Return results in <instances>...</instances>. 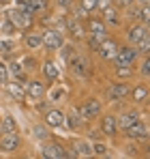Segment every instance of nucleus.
<instances>
[{"label": "nucleus", "instance_id": "1", "mask_svg": "<svg viewBox=\"0 0 150 159\" xmlns=\"http://www.w3.org/2000/svg\"><path fill=\"white\" fill-rule=\"evenodd\" d=\"M30 20H32V13H28L26 9H11L9 11V22L17 28L30 26Z\"/></svg>", "mask_w": 150, "mask_h": 159}, {"label": "nucleus", "instance_id": "2", "mask_svg": "<svg viewBox=\"0 0 150 159\" xmlns=\"http://www.w3.org/2000/svg\"><path fill=\"white\" fill-rule=\"evenodd\" d=\"M135 56H137V50L135 48H122V50H118V54H116V65L118 67H122V65H133V60H135Z\"/></svg>", "mask_w": 150, "mask_h": 159}, {"label": "nucleus", "instance_id": "3", "mask_svg": "<svg viewBox=\"0 0 150 159\" xmlns=\"http://www.w3.org/2000/svg\"><path fill=\"white\" fill-rule=\"evenodd\" d=\"M43 45L50 50H60L62 48V34L58 30H47L43 34Z\"/></svg>", "mask_w": 150, "mask_h": 159}, {"label": "nucleus", "instance_id": "4", "mask_svg": "<svg viewBox=\"0 0 150 159\" xmlns=\"http://www.w3.org/2000/svg\"><path fill=\"white\" fill-rule=\"evenodd\" d=\"M17 144H20L17 131H9V133H4V135L0 138V148H2L4 153H11V151H15V148H17Z\"/></svg>", "mask_w": 150, "mask_h": 159}, {"label": "nucleus", "instance_id": "5", "mask_svg": "<svg viewBox=\"0 0 150 159\" xmlns=\"http://www.w3.org/2000/svg\"><path fill=\"white\" fill-rule=\"evenodd\" d=\"M101 114V101L99 99H90L88 103H84V107L79 110V116L82 118H95Z\"/></svg>", "mask_w": 150, "mask_h": 159}, {"label": "nucleus", "instance_id": "6", "mask_svg": "<svg viewBox=\"0 0 150 159\" xmlns=\"http://www.w3.org/2000/svg\"><path fill=\"white\" fill-rule=\"evenodd\" d=\"M43 157H51V159H64L69 157V153L60 146V144H47L45 148H43V153H41Z\"/></svg>", "mask_w": 150, "mask_h": 159}, {"label": "nucleus", "instance_id": "7", "mask_svg": "<svg viewBox=\"0 0 150 159\" xmlns=\"http://www.w3.org/2000/svg\"><path fill=\"white\" fill-rule=\"evenodd\" d=\"M97 52H99L103 58H107V60H114L116 54H118V48H116V43H112V41H101Z\"/></svg>", "mask_w": 150, "mask_h": 159}, {"label": "nucleus", "instance_id": "8", "mask_svg": "<svg viewBox=\"0 0 150 159\" xmlns=\"http://www.w3.org/2000/svg\"><path fill=\"white\" fill-rule=\"evenodd\" d=\"M125 131H126L129 138H146V135H148V127H146V125H142V123L137 120V123H133L131 127H126Z\"/></svg>", "mask_w": 150, "mask_h": 159}, {"label": "nucleus", "instance_id": "9", "mask_svg": "<svg viewBox=\"0 0 150 159\" xmlns=\"http://www.w3.org/2000/svg\"><path fill=\"white\" fill-rule=\"evenodd\" d=\"M73 151H75V157H90L92 155V144L86 142V140H79V142H75Z\"/></svg>", "mask_w": 150, "mask_h": 159}, {"label": "nucleus", "instance_id": "10", "mask_svg": "<svg viewBox=\"0 0 150 159\" xmlns=\"http://www.w3.org/2000/svg\"><path fill=\"white\" fill-rule=\"evenodd\" d=\"M131 90H129V86L126 84H114L112 88H109V99H125L126 95H129Z\"/></svg>", "mask_w": 150, "mask_h": 159}, {"label": "nucleus", "instance_id": "11", "mask_svg": "<svg viewBox=\"0 0 150 159\" xmlns=\"http://www.w3.org/2000/svg\"><path fill=\"white\" fill-rule=\"evenodd\" d=\"M69 65H71L73 73H75V75H79V78H84V75L88 73V62H86L84 58H73Z\"/></svg>", "mask_w": 150, "mask_h": 159}, {"label": "nucleus", "instance_id": "12", "mask_svg": "<svg viewBox=\"0 0 150 159\" xmlns=\"http://www.w3.org/2000/svg\"><path fill=\"white\" fill-rule=\"evenodd\" d=\"M26 93L32 97V99H39V97H43V93H45V88H43V84L41 82H28V86H26Z\"/></svg>", "mask_w": 150, "mask_h": 159}, {"label": "nucleus", "instance_id": "13", "mask_svg": "<svg viewBox=\"0 0 150 159\" xmlns=\"http://www.w3.org/2000/svg\"><path fill=\"white\" fill-rule=\"evenodd\" d=\"M45 9H47V0H26L28 13H43Z\"/></svg>", "mask_w": 150, "mask_h": 159}, {"label": "nucleus", "instance_id": "14", "mask_svg": "<svg viewBox=\"0 0 150 159\" xmlns=\"http://www.w3.org/2000/svg\"><path fill=\"white\" fill-rule=\"evenodd\" d=\"M45 123H47L50 127H60V125L64 123L62 112H58V110H50V112L45 114Z\"/></svg>", "mask_w": 150, "mask_h": 159}, {"label": "nucleus", "instance_id": "15", "mask_svg": "<svg viewBox=\"0 0 150 159\" xmlns=\"http://www.w3.org/2000/svg\"><path fill=\"white\" fill-rule=\"evenodd\" d=\"M146 34H148V32H146V26H133L129 30V41H131V43H139Z\"/></svg>", "mask_w": 150, "mask_h": 159}, {"label": "nucleus", "instance_id": "16", "mask_svg": "<svg viewBox=\"0 0 150 159\" xmlns=\"http://www.w3.org/2000/svg\"><path fill=\"white\" fill-rule=\"evenodd\" d=\"M139 120V114L137 112H126L125 116H120V120H118V125L122 127V129H126V127H131L133 123H137Z\"/></svg>", "mask_w": 150, "mask_h": 159}, {"label": "nucleus", "instance_id": "17", "mask_svg": "<svg viewBox=\"0 0 150 159\" xmlns=\"http://www.w3.org/2000/svg\"><path fill=\"white\" fill-rule=\"evenodd\" d=\"M90 32H92V37H99L101 41H105V26L97 22V20H92L90 22Z\"/></svg>", "mask_w": 150, "mask_h": 159}, {"label": "nucleus", "instance_id": "18", "mask_svg": "<svg viewBox=\"0 0 150 159\" xmlns=\"http://www.w3.org/2000/svg\"><path fill=\"white\" fill-rule=\"evenodd\" d=\"M24 43H26V48H30V50L41 48V45H43V37H39V34H26Z\"/></svg>", "mask_w": 150, "mask_h": 159}, {"label": "nucleus", "instance_id": "19", "mask_svg": "<svg viewBox=\"0 0 150 159\" xmlns=\"http://www.w3.org/2000/svg\"><path fill=\"white\" fill-rule=\"evenodd\" d=\"M103 133H107V135L116 133V118L114 116H105L103 118Z\"/></svg>", "mask_w": 150, "mask_h": 159}, {"label": "nucleus", "instance_id": "20", "mask_svg": "<svg viewBox=\"0 0 150 159\" xmlns=\"http://www.w3.org/2000/svg\"><path fill=\"white\" fill-rule=\"evenodd\" d=\"M2 131L4 133L17 131V125H15V118H13V116H4V118H2Z\"/></svg>", "mask_w": 150, "mask_h": 159}, {"label": "nucleus", "instance_id": "21", "mask_svg": "<svg viewBox=\"0 0 150 159\" xmlns=\"http://www.w3.org/2000/svg\"><path fill=\"white\" fill-rule=\"evenodd\" d=\"M43 73H45V78H47V80H56V78H58V69H56L54 62H45Z\"/></svg>", "mask_w": 150, "mask_h": 159}, {"label": "nucleus", "instance_id": "22", "mask_svg": "<svg viewBox=\"0 0 150 159\" xmlns=\"http://www.w3.org/2000/svg\"><path fill=\"white\" fill-rule=\"evenodd\" d=\"M9 73L15 75V78L24 80V67H22V62H11V65H9Z\"/></svg>", "mask_w": 150, "mask_h": 159}, {"label": "nucleus", "instance_id": "23", "mask_svg": "<svg viewBox=\"0 0 150 159\" xmlns=\"http://www.w3.org/2000/svg\"><path fill=\"white\" fill-rule=\"evenodd\" d=\"M7 88H9V93H11L15 99H24L26 97V90L22 88V86H17V84H9Z\"/></svg>", "mask_w": 150, "mask_h": 159}, {"label": "nucleus", "instance_id": "24", "mask_svg": "<svg viewBox=\"0 0 150 159\" xmlns=\"http://www.w3.org/2000/svg\"><path fill=\"white\" fill-rule=\"evenodd\" d=\"M105 20H107L112 26H118V15H116V11H114L112 7H105Z\"/></svg>", "mask_w": 150, "mask_h": 159}, {"label": "nucleus", "instance_id": "25", "mask_svg": "<svg viewBox=\"0 0 150 159\" xmlns=\"http://www.w3.org/2000/svg\"><path fill=\"white\" fill-rule=\"evenodd\" d=\"M133 97H135V101H146V97H148V90H146L144 86H137V88L133 90Z\"/></svg>", "mask_w": 150, "mask_h": 159}, {"label": "nucleus", "instance_id": "26", "mask_svg": "<svg viewBox=\"0 0 150 159\" xmlns=\"http://www.w3.org/2000/svg\"><path fill=\"white\" fill-rule=\"evenodd\" d=\"M32 133H34V138H39V140H45V138H50V133L45 127H41V125H34L32 127Z\"/></svg>", "mask_w": 150, "mask_h": 159}, {"label": "nucleus", "instance_id": "27", "mask_svg": "<svg viewBox=\"0 0 150 159\" xmlns=\"http://www.w3.org/2000/svg\"><path fill=\"white\" fill-rule=\"evenodd\" d=\"M13 48H15V41H11V39H2V41H0V52L2 54L11 52Z\"/></svg>", "mask_w": 150, "mask_h": 159}, {"label": "nucleus", "instance_id": "28", "mask_svg": "<svg viewBox=\"0 0 150 159\" xmlns=\"http://www.w3.org/2000/svg\"><path fill=\"white\" fill-rule=\"evenodd\" d=\"M67 123H69V127H73V129H77L79 127V123H82V116H77V114H69L67 116Z\"/></svg>", "mask_w": 150, "mask_h": 159}, {"label": "nucleus", "instance_id": "29", "mask_svg": "<svg viewBox=\"0 0 150 159\" xmlns=\"http://www.w3.org/2000/svg\"><path fill=\"white\" fill-rule=\"evenodd\" d=\"M73 58H75V52H73V48H71V45L62 48V60H64V62H71Z\"/></svg>", "mask_w": 150, "mask_h": 159}, {"label": "nucleus", "instance_id": "30", "mask_svg": "<svg viewBox=\"0 0 150 159\" xmlns=\"http://www.w3.org/2000/svg\"><path fill=\"white\" fill-rule=\"evenodd\" d=\"M69 28H71V34H73L75 39H82V37H84V32H82V26H79V24L71 22V24H69Z\"/></svg>", "mask_w": 150, "mask_h": 159}, {"label": "nucleus", "instance_id": "31", "mask_svg": "<svg viewBox=\"0 0 150 159\" xmlns=\"http://www.w3.org/2000/svg\"><path fill=\"white\" fill-rule=\"evenodd\" d=\"M50 97H51V101H60V99L64 97V88H54Z\"/></svg>", "mask_w": 150, "mask_h": 159}, {"label": "nucleus", "instance_id": "32", "mask_svg": "<svg viewBox=\"0 0 150 159\" xmlns=\"http://www.w3.org/2000/svg\"><path fill=\"white\" fill-rule=\"evenodd\" d=\"M105 153H107V146H105V144H95V146H92V155H105Z\"/></svg>", "mask_w": 150, "mask_h": 159}, {"label": "nucleus", "instance_id": "33", "mask_svg": "<svg viewBox=\"0 0 150 159\" xmlns=\"http://www.w3.org/2000/svg\"><path fill=\"white\" fill-rule=\"evenodd\" d=\"M7 78H9V71H7L4 62H0V84H7Z\"/></svg>", "mask_w": 150, "mask_h": 159}, {"label": "nucleus", "instance_id": "34", "mask_svg": "<svg viewBox=\"0 0 150 159\" xmlns=\"http://www.w3.org/2000/svg\"><path fill=\"white\" fill-rule=\"evenodd\" d=\"M95 7H97V0H84V2H82V9H84V11H92Z\"/></svg>", "mask_w": 150, "mask_h": 159}, {"label": "nucleus", "instance_id": "35", "mask_svg": "<svg viewBox=\"0 0 150 159\" xmlns=\"http://www.w3.org/2000/svg\"><path fill=\"white\" fill-rule=\"evenodd\" d=\"M139 17H142V22H144V24H148V20H150V11H148V7H144V9L139 11Z\"/></svg>", "mask_w": 150, "mask_h": 159}, {"label": "nucleus", "instance_id": "36", "mask_svg": "<svg viewBox=\"0 0 150 159\" xmlns=\"http://www.w3.org/2000/svg\"><path fill=\"white\" fill-rule=\"evenodd\" d=\"M139 48H142V52H150V41H148V34L139 41Z\"/></svg>", "mask_w": 150, "mask_h": 159}, {"label": "nucleus", "instance_id": "37", "mask_svg": "<svg viewBox=\"0 0 150 159\" xmlns=\"http://www.w3.org/2000/svg\"><path fill=\"white\" fill-rule=\"evenodd\" d=\"M118 75H122V78L131 75V67H129V65H122V67H118Z\"/></svg>", "mask_w": 150, "mask_h": 159}, {"label": "nucleus", "instance_id": "38", "mask_svg": "<svg viewBox=\"0 0 150 159\" xmlns=\"http://www.w3.org/2000/svg\"><path fill=\"white\" fill-rule=\"evenodd\" d=\"M99 45H101L99 37H90V48H92V50H99Z\"/></svg>", "mask_w": 150, "mask_h": 159}, {"label": "nucleus", "instance_id": "39", "mask_svg": "<svg viewBox=\"0 0 150 159\" xmlns=\"http://www.w3.org/2000/svg\"><path fill=\"white\" fill-rule=\"evenodd\" d=\"M142 73H144V75H148V73H150V60H144V65H142Z\"/></svg>", "mask_w": 150, "mask_h": 159}, {"label": "nucleus", "instance_id": "40", "mask_svg": "<svg viewBox=\"0 0 150 159\" xmlns=\"http://www.w3.org/2000/svg\"><path fill=\"white\" fill-rule=\"evenodd\" d=\"M24 67L26 69H30V67L34 69V60H32V58H24Z\"/></svg>", "mask_w": 150, "mask_h": 159}, {"label": "nucleus", "instance_id": "41", "mask_svg": "<svg viewBox=\"0 0 150 159\" xmlns=\"http://www.w3.org/2000/svg\"><path fill=\"white\" fill-rule=\"evenodd\" d=\"M58 2H60V7H71L73 0H58Z\"/></svg>", "mask_w": 150, "mask_h": 159}, {"label": "nucleus", "instance_id": "42", "mask_svg": "<svg viewBox=\"0 0 150 159\" xmlns=\"http://www.w3.org/2000/svg\"><path fill=\"white\" fill-rule=\"evenodd\" d=\"M122 2H133V0H122Z\"/></svg>", "mask_w": 150, "mask_h": 159}, {"label": "nucleus", "instance_id": "43", "mask_svg": "<svg viewBox=\"0 0 150 159\" xmlns=\"http://www.w3.org/2000/svg\"><path fill=\"white\" fill-rule=\"evenodd\" d=\"M0 2H7V0H0Z\"/></svg>", "mask_w": 150, "mask_h": 159}, {"label": "nucleus", "instance_id": "44", "mask_svg": "<svg viewBox=\"0 0 150 159\" xmlns=\"http://www.w3.org/2000/svg\"><path fill=\"white\" fill-rule=\"evenodd\" d=\"M142 2H146V0H142Z\"/></svg>", "mask_w": 150, "mask_h": 159}]
</instances>
